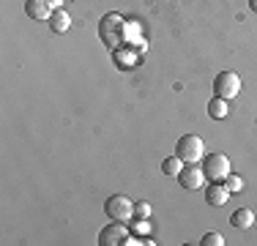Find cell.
I'll return each instance as SVG.
<instances>
[{
	"mask_svg": "<svg viewBox=\"0 0 257 246\" xmlns=\"http://www.w3.org/2000/svg\"><path fill=\"white\" fill-rule=\"evenodd\" d=\"M175 156H178L183 164H197L200 159L205 156V143L197 134H183L178 143H175Z\"/></svg>",
	"mask_w": 257,
	"mask_h": 246,
	"instance_id": "1",
	"label": "cell"
},
{
	"mask_svg": "<svg viewBox=\"0 0 257 246\" xmlns=\"http://www.w3.org/2000/svg\"><path fill=\"white\" fill-rule=\"evenodd\" d=\"M99 36L107 47H118L126 36V20L120 14H107L99 22Z\"/></svg>",
	"mask_w": 257,
	"mask_h": 246,
	"instance_id": "2",
	"label": "cell"
},
{
	"mask_svg": "<svg viewBox=\"0 0 257 246\" xmlns=\"http://www.w3.org/2000/svg\"><path fill=\"white\" fill-rule=\"evenodd\" d=\"M203 172L211 183H222L230 175V159L224 153H208L203 159Z\"/></svg>",
	"mask_w": 257,
	"mask_h": 246,
	"instance_id": "3",
	"label": "cell"
},
{
	"mask_svg": "<svg viewBox=\"0 0 257 246\" xmlns=\"http://www.w3.org/2000/svg\"><path fill=\"white\" fill-rule=\"evenodd\" d=\"M104 213L112 221H128V219H134V202L126 194H112L104 202Z\"/></svg>",
	"mask_w": 257,
	"mask_h": 246,
	"instance_id": "4",
	"label": "cell"
},
{
	"mask_svg": "<svg viewBox=\"0 0 257 246\" xmlns=\"http://www.w3.org/2000/svg\"><path fill=\"white\" fill-rule=\"evenodd\" d=\"M241 93V77L235 71H222L213 77V96L219 98H235Z\"/></svg>",
	"mask_w": 257,
	"mask_h": 246,
	"instance_id": "5",
	"label": "cell"
},
{
	"mask_svg": "<svg viewBox=\"0 0 257 246\" xmlns=\"http://www.w3.org/2000/svg\"><path fill=\"white\" fill-rule=\"evenodd\" d=\"M128 241V230H126V221H112L99 232V243L101 246H126Z\"/></svg>",
	"mask_w": 257,
	"mask_h": 246,
	"instance_id": "6",
	"label": "cell"
},
{
	"mask_svg": "<svg viewBox=\"0 0 257 246\" xmlns=\"http://www.w3.org/2000/svg\"><path fill=\"white\" fill-rule=\"evenodd\" d=\"M203 181H205V172H203V167H194V164H189V167H183L181 170V175H178V183L186 192H194V189H200L203 186Z\"/></svg>",
	"mask_w": 257,
	"mask_h": 246,
	"instance_id": "7",
	"label": "cell"
},
{
	"mask_svg": "<svg viewBox=\"0 0 257 246\" xmlns=\"http://www.w3.org/2000/svg\"><path fill=\"white\" fill-rule=\"evenodd\" d=\"M25 14L30 17V20H36V22L50 20L52 6H50V0H25Z\"/></svg>",
	"mask_w": 257,
	"mask_h": 246,
	"instance_id": "8",
	"label": "cell"
},
{
	"mask_svg": "<svg viewBox=\"0 0 257 246\" xmlns=\"http://www.w3.org/2000/svg\"><path fill=\"white\" fill-rule=\"evenodd\" d=\"M230 200V189L227 186H222V183H211L208 186V192H205V202L208 205H224V202Z\"/></svg>",
	"mask_w": 257,
	"mask_h": 246,
	"instance_id": "9",
	"label": "cell"
},
{
	"mask_svg": "<svg viewBox=\"0 0 257 246\" xmlns=\"http://www.w3.org/2000/svg\"><path fill=\"white\" fill-rule=\"evenodd\" d=\"M50 28H52V33H66V30L71 28V17L66 14L63 9H55L52 17H50Z\"/></svg>",
	"mask_w": 257,
	"mask_h": 246,
	"instance_id": "10",
	"label": "cell"
},
{
	"mask_svg": "<svg viewBox=\"0 0 257 246\" xmlns=\"http://www.w3.org/2000/svg\"><path fill=\"white\" fill-rule=\"evenodd\" d=\"M230 221H232V227H238V230H252L254 213L249 211V208H238V211L230 216Z\"/></svg>",
	"mask_w": 257,
	"mask_h": 246,
	"instance_id": "11",
	"label": "cell"
},
{
	"mask_svg": "<svg viewBox=\"0 0 257 246\" xmlns=\"http://www.w3.org/2000/svg\"><path fill=\"white\" fill-rule=\"evenodd\" d=\"M227 98H211V101H208V115H211V118H216V120H222V118H227Z\"/></svg>",
	"mask_w": 257,
	"mask_h": 246,
	"instance_id": "12",
	"label": "cell"
},
{
	"mask_svg": "<svg viewBox=\"0 0 257 246\" xmlns=\"http://www.w3.org/2000/svg\"><path fill=\"white\" fill-rule=\"evenodd\" d=\"M181 170H183V162H181L178 156H170V159H164V162H162V172H164V175L178 178V175H181Z\"/></svg>",
	"mask_w": 257,
	"mask_h": 246,
	"instance_id": "13",
	"label": "cell"
},
{
	"mask_svg": "<svg viewBox=\"0 0 257 246\" xmlns=\"http://www.w3.org/2000/svg\"><path fill=\"white\" fill-rule=\"evenodd\" d=\"M200 243H203V246H224V238L219 235V232H205Z\"/></svg>",
	"mask_w": 257,
	"mask_h": 246,
	"instance_id": "14",
	"label": "cell"
},
{
	"mask_svg": "<svg viewBox=\"0 0 257 246\" xmlns=\"http://www.w3.org/2000/svg\"><path fill=\"white\" fill-rule=\"evenodd\" d=\"M148 216H151L148 202H134V219H148Z\"/></svg>",
	"mask_w": 257,
	"mask_h": 246,
	"instance_id": "15",
	"label": "cell"
},
{
	"mask_svg": "<svg viewBox=\"0 0 257 246\" xmlns=\"http://www.w3.org/2000/svg\"><path fill=\"white\" fill-rule=\"evenodd\" d=\"M224 186H227L230 194H232V192H241V189H243V181H241L238 175H232V172H230V175H227V183H224Z\"/></svg>",
	"mask_w": 257,
	"mask_h": 246,
	"instance_id": "16",
	"label": "cell"
},
{
	"mask_svg": "<svg viewBox=\"0 0 257 246\" xmlns=\"http://www.w3.org/2000/svg\"><path fill=\"white\" fill-rule=\"evenodd\" d=\"M50 6H52V9H60V6H63V0H50Z\"/></svg>",
	"mask_w": 257,
	"mask_h": 246,
	"instance_id": "17",
	"label": "cell"
},
{
	"mask_svg": "<svg viewBox=\"0 0 257 246\" xmlns=\"http://www.w3.org/2000/svg\"><path fill=\"white\" fill-rule=\"evenodd\" d=\"M249 9H252L254 14H257V0H249Z\"/></svg>",
	"mask_w": 257,
	"mask_h": 246,
	"instance_id": "18",
	"label": "cell"
}]
</instances>
